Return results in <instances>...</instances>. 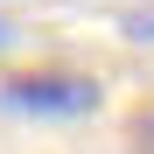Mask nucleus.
Segmentation results:
<instances>
[{
  "mask_svg": "<svg viewBox=\"0 0 154 154\" xmlns=\"http://www.w3.org/2000/svg\"><path fill=\"white\" fill-rule=\"evenodd\" d=\"M0 49H7V28H0Z\"/></svg>",
  "mask_w": 154,
  "mask_h": 154,
  "instance_id": "obj_3",
  "label": "nucleus"
},
{
  "mask_svg": "<svg viewBox=\"0 0 154 154\" xmlns=\"http://www.w3.org/2000/svg\"><path fill=\"white\" fill-rule=\"evenodd\" d=\"M126 35H140V42H154V7H140V14H126Z\"/></svg>",
  "mask_w": 154,
  "mask_h": 154,
  "instance_id": "obj_2",
  "label": "nucleus"
},
{
  "mask_svg": "<svg viewBox=\"0 0 154 154\" xmlns=\"http://www.w3.org/2000/svg\"><path fill=\"white\" fill-rule=\"evenodd\" d=\"M0 98H7L14 112H42V119H84L98 112V84L77 70H35V77H7L0 84Z\"/></svg>",
  "mask_w": 154,
  "mask_h": 154,
  "instance_id": "obj_1",
  "label": "nucleus"
}]
</instances>
